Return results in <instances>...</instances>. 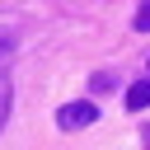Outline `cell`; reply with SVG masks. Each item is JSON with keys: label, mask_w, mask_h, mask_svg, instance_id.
I'll return each mask as SVG.
<instances>
[{"label": "cell", "mask_w": 150, "mask_h": 150, "mask_svg": "<svg viewBox=\"0 0 150 150\" xmlns=\"http://www.w3.org/2000/svg\"><path fill=\"white\" fill-rule=\"evenodd\" d=\"M94 122H98V103H89V98H80V103H66V108L56 112V127H61V131L94 127Z\"/></svg>", "instance_id": "1"}, {"label": "cell", "mask_w": 150, "mask_h": 150, "mask_svg": "<svg viewBox=\"0 0 150 150\" xmlns=\"http://www.w3.org/2000/svg\"><path fill=\"white\" fill-rule=\"evenodd\" d=\"M127 108H131V112H145V108H150V80H136V84L127 89Z\"/></svg>", "instance_id": "2"}, {"label": "cell", "mask_w": 150, "mask_h": 150, "mask_svg": "<svg viewBox=\"0 0 150 150\" xmlns=\"http://www.w3.org/2000/svg\"><path fill=\"white\" fill-rule=\"evenodd\" d=\"M9 103H14V89H9V75L0 70V127H5V117H9Z\"/></svg>", "instance_id": "3"}, {"label": "cell", "mask_w": 150, "mask_h": 150, "mask_svg": "<svg viewBox=\"0 0 150 150\" xmlns=\"http://www.w3.org/2000/svg\"><path fill=\"white\" fill-rule=\"evenodd\" d=\"M131 28H136V33H150V0H145V5L136 9V19H131Z\"/></svg>", "instance_id": "4"}, {"label": "cell", "mask_w": 150, "mask_h": 150, "mask_svg": "<svg viewBox=\"0 0 150 150\" xmlns=\"http://www.w3.org/2000/svg\"><path fill=\"white\" fill-rule=\"evenodd\" d=\"M89 84H94V94H103V89H112V84H117V75H108V70H98V75H94Z\"/></svg>", "instance_id": "5"}, {"label": "cell", "mask_w": 150, "mask_h": 150, "mask_svg": "<svg viewBox=\"0 0 150 150\" xmlns=\"http://www.w3.org/2000/svg\"><path fill=\"white\" fill-rule=\"evenodd\" d=\"M141 141H145V150H150V127H145V131H141Z\"/></svg>", "instance_id": "6"}]
</instances>
